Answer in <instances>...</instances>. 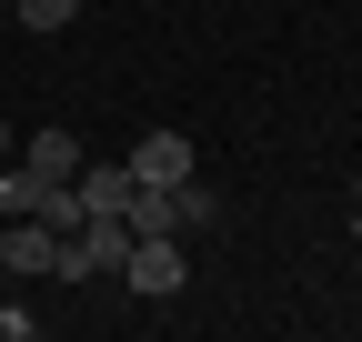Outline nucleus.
Masks as SVG:
<instances>
[{"label": "nucleus", "instance_id": "3", "mask_svg": "<svg viewBox=\"0 0 362 342\" xmlns=\"http://www.w3.org/2000/svg\"><path fill=\"white\" fill-rule=\"evenodd\" d=\"M71 191H81V222H101V211L131 201V161H81V171H71Z\"/></svg>", "mask_w": 362, "mask_h": 342}, {"label": "nucleus", "instance_id": "10", "mask_svg": "<svg viewBox=\"0 0 362 342\" xmlns=\"http://www.w3.org/2000/svg\"><path fill=\"white\" fill-rule=\"evenodd\" d=\"M352 242H362V222H352Z\"/></svg>", "mask_w": 362, "mask_h": 342}, {"label": "nucleus", "instance_id": "8", "mask_svg": "<svg viewBox=\"0 0 362 342\" xmlns=\"http://www.w3.org/2000/svg\"><path fill=\"white\" fill-rule=\"evenodd\" d=\"M40 332V312H21V302H0V342H30Z\"/></svg>", "mask_w": 362, "mask_h": 342}, {"label": "nucleus", "instance_id": "9", "mask_svg": "<svg viewBox=\"0 0 362 342\" xmlns=\"http://www.w3.org/2000/svg\"><path fill=\"white\" fill-rule=\"evenodd\" d=\"M11 151H21V141H11V121H0V161H11Z\"/></svg>", "mask_w": 362, "mask_h": 342}, {"label": "nucleus", "instance_id": "4", "mask_svg": "<svg viewBox=\"0 0 362 342\" xmlns=\"http://www.w3.org/2000/svg\"><path fill=\"white\" fill-rule=\"evenodd\" d=\"M192 171V131H141L131 141V182H181Z\"/></svg>", "mask_w": 362, "mask_h": 342}, {"label": "nucleus", "instance_id": "7", "mask_svg": "<svg viewBox=\"0 0 362 342\" xmlns=\"http://www.w3.org/2000/svg\"><path fill=\"white\" fill-rule=\"evenodd\" d=\"M11 20H21V30H71L81 0H11Z\"/></svg>", "mask_w": 362, "mask_h": 342}, {"label": "nucleus", "instance_id": "6", "mask_svg": "<svg viewBox=\"0 0 362 342\" xmlns=\"http://www.w3.org/2000/svg\"><path fill=\"white\" fill-rule=\"evenodd\" d=\"M171 222H181V242H192V232H211V222H221V191L181 171V182H171Z\"/></svg>", "mask_w": 362, "mask_h": 342}, {"label": "nucleus", "instance_id": "1", "mask_svg": "<svg viewBox=\"0 0 362 342\" xmlns=\"http://www.w3.org/2000/svg\"><path fill=\"white\" fill-rule=\"evenodd\" d=\"M121 282L141 292V302H171V292L192 282V242H181V232H131V252H121Z\"/></svg>", "mask_w": 362, "mask_h": 342}, {"label": "nucleus", "instance_id": "5", "mask_svg": "<svg viewBox=\"0 0 362 342\" xmlns=\"http://www.w3.org/2000/svg\"><path fill=\"white\" fill-rule=\"evenodd\" d=\"M21 161H30V171H40V182H71V171H81V161H90V151H81V141H71V131H61V121H51V131H30V141H21Z\"/></svg>", "mask_w": 362, "mask_h": 342}, {"label": "nucleus", "instance_id": "2", "mask_svg": "<svg viewBox=\"0 0 362 342\" xmlns=\"http://www.w3.org/2000/svg\"><path fill=\"white\" fill-rule=\"evenodd\" d=\"M51 262H61V232L40 222V211H11V222H0V272H11V282H40Z\"/></svg>", "mask_w": 362, "mask_h": 342}]
</instances>
